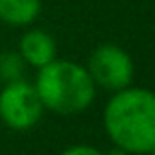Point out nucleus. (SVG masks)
I'll use <instances>...</instances> for the list:
<instances>
[{"label":"nucleus","mask_w":155,"mask_h":155,"mask_svg":"<svg viewBox=\"0 0 155 155\" xmlns=\"http://www.w3.org/2000/svg\"><path fill=\"white\" fill-rule=\"evenodd\" d=\"M104 130L114 145L130 155L155 149V92L143 87L116 91L104 108Z\"/></svg>","instance_id":"1"},{"label":"nucleus","mask_w":155,"mask_h":155,"mask_svg":"<svg viewBox=\"0 0 155 155\" xmlns=\"http://www.w3.org/2000/svg\"><path fill=\"white\" fill-rule=\"evenodd\" d=\"M34 87L43 108L61 116L84 112L96 96V84L87 67L67 59H53L39 67Z\"/></svg>","instance_id":"2"},{"label":"nucleus","mask_w":155,"mask_h":155,"mask_svg":"<svg viewBox=\"0 0 155 155\" xmlns=\"http://www.w3.org/2000/svg\"><path fill=\"white\" fill-rule=\"evenodd\" d=\"M43 104L35 87L28 81H12L0 91V120L16 132L31 130L43 114Z\"/></svg>","instance_id":"3"},{"label":"nucleus","mask_w":155,"mask_h":155,"mask_svg":"<svg viewBox=\"0 0 155 155\" xmlns=\"http://www.w3.org/2000/svg\"><path fill=\"white\" fill-rule=\"evenodd\" d=\"M87 71L96 87L116 92L132 84L136 65H134L132 55L120 45L102 43L91 53Z\"/></svg>","instance_id":"4"},{"label":"nucleus","mask_w":155,"mask_h":155,"mask_svg":"<svg viewBox=\"0 0 155 155\" xmlns=\"http://www.w3.org/2000/svg\"><path fill=\"white\" fill-rule=\"evenodd\" d=\"M18 53L22 55V59L26 61V65L39 69L43 65L51 63L53 59H57V43L43 30H28L26 34L20 38V49Z\"/></svg>","instance_id":"5"},{"label":"nucleus","mask_w":155,"mask_h":155,"mask_svg":"<svg viewBox=\"0 0 155 155\" xmlns=\"http://www.w3.org/2000/svg\"><path fill=\"white\" fill-rule=\"evenodd\" d=\"M39 12L41 0H0V22L8 26H30Z\"/></svg>","instance_id":"6"},{"label":"nucleus","mask_w":155,"mask_h":155,"mask_svg":"<svg viewBox=\"0 0 155 155\" xmlns=\"http://www.w3.org/2000/svg\"><path fill=\"white\" fill-rule=\"evenodd\" d=\"M26 69V61L22 59L18 51H4L0 53V79L12 83V81H20Z\"/></svg>","instance_id":"7"},{"label":"nucleus","mask_w":155,"mask_h":155,"mask_svg":"<svg viewBox=\"0 0 155 155\" xmlns=\"http://www.w3.org/2000/svg\"><path fill=\"white\" fill-rule=\"evenodd\" d=\"M59 155H104V151H100L98 147H92V145L79 143V145H71V147H67L63 153H59Z\"/></svg>","instance_id":"8"},{"label":"nucleus","mask_w":155,"mask_h":155,"mask_svg":"<svg viewBox=\"0 0 155 155\" xmlns=\"http://www.w3.org/2000/svg\"><path fill=\"white\" fill-rule=\"evenodd\" d=\"M104 155H130V153L126 151V149H122V147H118V145H114V147L110 149V151H106Z\"/></svg>","instance_id":"9"},{"label":"nucleus","mask_w":155,"mask_h":155,"mask_svg":"<svg viewBox=\"0 0 155 155\" xmlns=\"http://www.w3.org/2000/svg\"><path fill=\"white\" fill-rule=\"evenodd\" d=\"M147 155H155V149H153V151H151V153H147Z\"/></svg>","instance_id":"10"}]
</instances>
